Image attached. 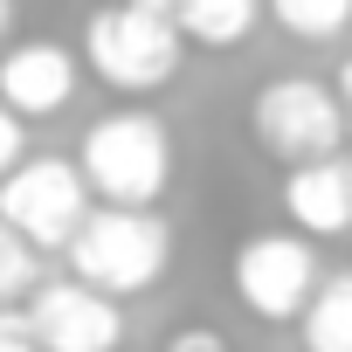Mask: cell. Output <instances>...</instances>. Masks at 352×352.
Listing matches in <instances>:
<instances>
[{
    "label": "cell",
    "mask_w": 352,
    "mask_h": 352,
    "mask_svg": "<svg viewBox=\"0 0 352 352\" xmlns=\"http://www.w3.org/2000/svg\"><path fill=\"white\" fill-rule=\"evenodd\" d=\"M83 180L111 208H152L173 180V138L152 111H111L83 131Z\"/></svg>",
    "instance_id": "cell-1"
},
{
    "label": "cell",
    "mask_w": 352,
    "mask_h": 352,
    "mask_svg": "<svg viewBox=\"0 0 352 352\" xmlns=\"http://www.w3.org/2000/svg\"><path fill=\"white\" fill-rule=\"evenodd\" d=\"M69 263L83 283H97L104 297H138L166 276L173 263V228L152 208H90V221L69 242Z\"/></svg>",
    "instance_id": "cell-2"
},
{
    "label": "cell",
    "mask_w": 352,
    "mask_h": 352,
    "mask_svg": "<svg viewBox=\"0 0 352 352\" xmlns=\"http://www.w3.org/2000/svg\"><path fill=\"white\" fill-rule=\"evenodd\" d=\"M83 56L111 90H159L173 83L187 56V35L173 21V8H131V0H111V8L90 14L83 28Z\"/></svg>",
    "instance_id": "cell-3"
},
{
    "label": "cell",
    "mask_w": 352,
    "mask_h": 352,
    "mask_svg": "<svg viewBox=\"0 0 352 352\" xmlns=\"http://www.w3.org/2000/svg\"><path fill=\"white\" fill-rule=\"evenodd\" d=\"M249 124H256L263 152L283 166H311V159L345 152V97L324 90L318 76H270L256 90Z\"/></svg>",
    "instance_id": "cell-4"
},
{
    "label": "cell",
    "mask_w": 352,
    "mask_h": 352,
    "mask_svg": "<svg viewBox=\"0 0 352 352\" xmlns=\"http://www.w3.org/2000/svg\"><path fill=\"white\" fill-rule=\"evenodd\" d=\"M0 221L21 228L35 249H69L90 221V180L69 159H21L0 180Z\"/></svg>",
    "instance_id": "cell-5"
},
{
    "label": "cell",
    "mask_w": 352,
    "mask_h": 352,
    "mask_svg": "<svg viewBox=\"0 0 352 352\" xmlns=\"http://www.w3.org/2000/svg\"><path fill=\"white\" fill-rule=\"evenodd\" d=\"M318 249L311 235H249L235 249V297L270 318V324H290L304 318V304L318 297Z\"/></svg>",
    "instance_id": "cell-6"
},
{
    "label": "cell",
    "mask_w": 352,
    "mask_h": 352,
    "mask_svg": "<svg viewBox=\"0 0 352 352\" xmlns=\"http://www.w3.org/2000/svg\"><path fill=\"white\" fill-rule=\"evenodd\" d=\"M28 324H35L42 352H118V338H124L118 297H104L83 276L76 283H42L28 297Z\"/></svg>",
    "instance_id": "cell-7"
},
{
    "label": "cell",
    "mask_w": 352,
    "mask_h": 352,
    "mask_svg": "<svg viewBox=\"0 0 352 352\" xmlns=\"http://www.w3.org/2000/svg\"><path fill=\"white\" fill-rule=\"evenodd\" d=\"M76 97V56L63 42H21L0 56V104L21 118H56Z\"/></svg>",
    "instance_id": "cell-8"
},
{
    "label": "cell",
    "mask_w": 352,
    "mask_h": 352,
    "mask_svg": "<svg viewBox=\"0 0 352 352\" xmlns=\"http://www.w3.org/2000/svg\"><path fill=\"white\" fill-rule=\"evenodd\" d=\"M283 208H290L297 235H311V242H318V235H345V228H352V152L290 166Z\"/></svg>",
    "instance_id": "cell-9"
},
{
    "label": "cell",
    "mask_w": 352,
    "mask_h": 352,
    "mask_svg": "<svg viewBox=\"0 0 352 352\" xmlns=\"http://www.w3.org/2000/svg\"><path fill=\"white\" fill-rule=\"evenodd\" d=\"M263 14V0H173V21L194 49H235Z\"/></svg>",
    "instance_id": "cell-10"
},
{
    "label": "cell",
    "mask_w": 352,
    "mask_h": 352,
    "mask_svg": "<svg viewBox=\"0 0 352 352\" xmlns=\"http://www.w3.org/2000/svg\"><path fill=\"white\" fill-rule=\"evenodd\" d=\"M304 352H352V270L324 276L304 304Z\"/></svg>",
    "instance_id": "cell-11"
},
{
    "label": "cell",
    "mask_w": 352,
    "mask_h": 352,
    "mask_svg": "<svg viewBox=\"0 0 352 352\" xmlns=\"http://www.w3.org/2000/svg\"><path fill=\"white\" fill-rule=\"evenodd\" d=\"M270 14L297 42H331V35L352 28V0H270Z\"/></svg>",
    "instance_id": "cell-12"
},
{
    "label": "cell",
    "mask_w": 352,
    "mask_h": 352,
    "mask_svg": "<svg viewBox=\"0 0 352 352\" xmlns=\"http://www.w3.org/2000/svg\"><path fill=\"white\" fill-rule=\"evenodd\" d=\"M35 242L21 235V228H8V221H0V311H8L14 297H28L35 290Z\"/></svg>",
    "instance_id": "cell-13"
},
{
    "label": "cell",
    "mask_w": 352,
    "mask_h": 352,
    "mask_svg": "<svg viewBox=\"0 0 352 352\" xmlns=\"http://www.w3.org/2000/svg\"><path fill=\"white\" fill-rule=\"evenodd\" d=\"M166 352H228V338L214 324H180V331L166 338Z\"/></svg>",
    "instance_id": "cell-14"
},
{
    "label": "cell",
    "mask_w": 352,
    "mask_h": 352,
    "mask_svg": "<svg viewBox=\"0 0 352 352\" xmlns=\"http://www.w3.org/2000/svg\"><path fill=\"white\" fill-rule=\"evenodd\" d=\"M0 352H42V345H35L28 311H0Z\"/></svg>",
    "instance_id": "cell-15"
},
{
    "label": "cell",
    "mask_w": 352,
    "mask_h": 352,
    "mask_svg": "<svg viewBox=\"0 0 352 352\" xmlns=\"http://www.w3.org/2000/svg\"><path fill=\"white\" fill-rule=\"evenodd\" d=\"M21 166V111H8L0 104V180Z\"/></svg>",
    "instance_id": "cell-16"
},
{
    "label": "cell",
    "mask_w": 352,
    "mask_h": 352,
    "mask_svg": "<svg viewBox=\"0 0 352 352\" xmlns=\"http://www.w3.org/2000/svg\"><path fill=\"white\" fill-rule=\"evenodd\" d=\"M338 97H345V118H352V56L338 63Z\"/></svg>",
    "instance_id": "cell-17"
},
{
    "label": "cell",
    "mask_w": 352,
    "mask_h": 352,
    "mask_svg": "<svg viewBox=\"0 0 352 352\" xmlns=\"http://www.w3.org/2000/svg\"><path fill=\"white\" fill-rule=\"evenodd\" d=\"M14 28V0H0V35H8Z\"/></svg>",
    "instance_id": "cell-18"
},
{
    "label": "cell",
    "mask_w": 352,
    "mask_h": 352,
    "mask_svg": "<svg viewBox=\"0 0 352 352\" xmlns=\"http://www.w3.org/2000/svg\"><path fill=\"white\" fill-rule=\"evenodd\" d=\"M131 8H173V0H131Z\"/></svg>",
    "instance_id": "cell-19"
}]
</instances>
